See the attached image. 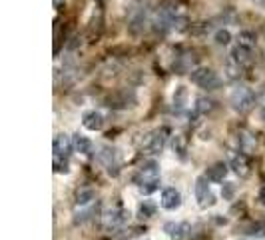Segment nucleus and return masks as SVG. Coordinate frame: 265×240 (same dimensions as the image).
Returning <instances> with one entry per match:
<instances>
[{
  "label": "nucleus",
  "instance_id": "1",
  "mask_svg": "<svg viewBox=\"0 0 265 240\" xmlns=\"http://www.w3.org/2000/svg\"><path fill=\"white\" fill-rule=\"evenodd\" d=\"M134 184L138 186V190L142 194L156 192L160 188V162L156 158L144 160L134 176Z\"/></svg>",
  "mask_w": 265,
  "mask_h": 240
},
{
  "label": "nucleus",
  "instance_id": "2",
  "mask_svg": "<svg viewBox=\"0 0 265 240\" xmlns=\"http://www.w3.org/2000/svg\"><path fill=\"white\" fill-rule=\"evenodd\" d=\"M150 24V10L146 4H140V2H134L130 8V14H128V30L134 34V36H140Z\"/></svg>",
  "mask_w": 265,
  "mask_h": 240
},
{
  "label": "nucleus",
  "instance_id": "3",
  "mask_svg": "<svg viewBox=\"0 0 265 240\" xmlns=\"http://www.w3.org/2000/svg\"><path fill=\"white\" fill-rule=\"evenodd\" d=\"M229 104L237 114H247L251 108L255 106V94L247 86H237L229 96Z\"/></svg>",
  "mask_w": 265,
  "mask_h": 240
},
{
  "label": "nucleus",
  "instance_id": "4",
  "mask_svg": "<svg viewBox=\"0 0 265 240\" xmlns=\"http://www.w3.org/2000/svg\"><path fill=\"white\" fill-rule=\"evenodd\" d=\"M191 82L200 88L211 92V90H217L222 86V78L217 76V72H213L211 68L208 66H200V68H193L191 70Z\"/></svg>",
  "mask_w": 265,
  "mask_h": 240
},
{
  "label": "nucleus",
  "instance_id": "5",
  "mask_svg": "<svg viewBox=\"0 0 265 240\" xmlns=\"http://www.w3.org/2000/svg\"><path fill=\"white\" fill-rule=\"evenodd\" d=\"M209 178L208 176H200L195 180V200H197V206H200L202 210H208L211 206H215V194L209 186Z\"/></svg>",
  "mask_w": 265,
  "mask_h": 240
},
{
  "label": "nucleus",
  "instance_id": "6",
  "mask_svg": "<svg viewBox=\"0 0 265 240\" xmlns=\"http://www.w3.org/2000/svg\"><path fill=\"white\" fill-rule=\"evenodd\" d=\"M102 218H104V226L108 230H118L130 222V212L124 206H112L102 214Z\"/></svg>",
  "mask_w": 265,
  "mask_h": 240
},
{
  "label": "nucleus",
  "instance_id": "7",
  "mask_svg": "<svg viewBox=\"0 0 265 240\" xmlns=\"http://www.w3.org/2000/svg\"><path fill=\"white\" fill-rule=\"evenodd\" d=\"M98 160L106 166V172H108V176H118L120 174V164L116 160V148L112 146H102L100 152H98Z\"/></svg>",
  "mask_w": 265,
  "mask_h": 240
},
{
  "label": "nucleus",
  "instance_id": "8",
  "mask_svg": "<svg viewBox=\"0 0 265 240\" xmlns=\"http://www.w3.org/2000/svg\"><path fill=\"white\" fill-rule=\"evenodd\" d=\"M160 204L164 210H178L182 206V194L178 188H164L162 190V198H160Z\"/></svg>",
  "mask_w": 265,
  "mask_h": 240
},
{
  "label": "nucleus",
  "instance_id": "9",
  "mask_svg": "<svg viewBox=\"0 0 265 240\" xmlns=\"http://www.w3.org/2000/svg\"><path fill=\"white\" fill-rule=\"evenodd\" d=\"M74 150V142L66 136V134H58L54 136V142H52V154L54 156H60V158H70Z\"/></svg>",
  "mask_w": 265,
  "mask_h": 240
},
{
  "label": "nucleus",
  "instance_id": "10",
  "mask_svg": "<svg viewBox=\"0 0 265 240\" xmlns=\"http://www.w3.org/2000/svg\"><path fill=\"white\" fill-rule=\"evenodd\" d=\"M164 232L170 240H186L189 234V224L188 222H166Z\"/></svg>",
  "mask_w": 265,
  "mask_h": 240
},
{
  "label": "nucleus",
  "instance_id": "11",
  "mask_svg": "<svg viewBox=\"0 0 265 240\" xmlns=\"http://www.w3.org/2000/svg\"><path fill=\"white\" fill-rule=\"evenodd\" d=\"M170 134V130L164 126V128H160V130H156L151 136H150V140H148V144H146V150L150 152V154H158V152H162V148H164V144H166V136Z\"/></svg>",
  "mask_w": 265,
  "mask_h": 240
},
{
  "label": "nucleus",
  "instance_id": "12",
  "mask_svg": "<svg viewBox=\"0 0 265 240\" xmlns=\"http://www.w3.org/2000/svg\"><path fill=\"white\" fill-rule=\"evenodd\" d=\"M229 162H231V168L233 172L237 174V176L246 178L249 174V162H247V154H244V152H233V154L229 156Z\"/></svg>",
  "mask_w": 265,
  "mask_h": 240
},
{
  "label": "nucleus",
  "instance_id": "13",
  "mask_svg": "<svg viewBox=\"0 0 265 240\" xmlns=\"http://www.w3.org/2000/svg\"><path fill=\"white\" fill-rule=\"evenodd\" d=\"M229 56H231L237 64H241L244 68H249L251 64H253V50H251V48H246V46H241V44L233 46V50H231Z\"/></svg>",
  "mask_w": 265,
  "mask_h": 240
},
{
  "label": "nucleus",
  "instance_id": "14",
  "mask_svg": "<svg viewBox=\"0 0 265 240\" xmlns=\"http://www.w3.org/2000/svg\"><path fill=\"white\" fill-rule=\"evenodd\" d=\"M82 124H84L86 130L98 132V130H102V126H104V116H102L98 110H88V112H84V116H82Z\"/></svg>",
  "mask_w": 265,
  "mask_h": 240
},
{
  "label": "nucleus",
  "instance_id": "15",
  "mask_svg": "<svg viewBox=\"0 0 265 240\" xmlns=\"http://www.w3.org/2000/svg\"><path fill=\"white\" fill-rule=\"evenodd\" d=\"M227 164H224V162H215L211 168H208V172H206V176L211 180V182H224L226 180V176H227Z\"/></svg>",
  "mask_w": 265,
  "mask_h": 240
},
{
  "label": "nucleus",
  "instance_id": "16",
  "mask_svg": "<svg viewBox=\"0 0 265 240\" xmlns=\"http://www.w3.org/2000/svg\"><path fill=\"white\" fill-rule=\"evenodd\" d=\"M72 142H74V150L80 152L82 156H90V154H92L94 144H92L90 138H86V136H82V134H76V136L72 138Z\"/></svg>",
  "mask_w": 265,
  "mask_h": 240
},
{
  "label": "nucleus",
  "instance_id": "17",
  "mask_svg": "<svg viewBox=\"0 0 265 240\" xmlns=\"http://www.w3.org/2000/svg\"><path fill=\"white\" fill-rule=\"evenodd\" d=\"M237 144H239V152H244V154H247V156L255 152V138L247 132L237 134Z\"/></svg>",
  "mask_w": 265,
  "mask_h": 240
},
{
  "label": "nucleus",
  "instance_id": "18",
  "mask_svg": "<svg viewBox=\"0 0 265 240\" xmlns=\"http://www.w3.org/2000/svg\"><path fill=\"white\" fill-rule=\"evenodd\" d=\"M244 66L241 64H237L231 56L227 58V62H226V76L229 78V80H237V78H241V74H244Z\"/></svg>",
  "mask_w": 265,
  "mask_h": 240
},
{
  "label": "nucleus",
  "instance_id": "19",
  "mask_svg": "<svg viewBox=\"0 0 265 240\" xmlns=\"http://www.w3.org/2000/svg\"><path fill=\"white\" fill-rule=\"evenodd\" d=\"M213 108H215V102L211 100V98H206V96H200L195 100V112L197 114H209V112H213Z\"/></svg>",
  "mask_w": 265,
  "mask_h": 240
},
{
  "label": "nucleus",
  "instance_id": "20",
  "mask_svg": "<svg viewBox=\"0 0 265 240\" xmlns=\"http://www.w3.org/2000/svg\"><path fill=\"white\" fill-rule=\"evenodd\" d=\"M171 150H173V154L178 156L180 160H186V152H188V148H186V140H184V136L175 134V136L171 138Z\"/></svg>",
  "mask_w": 265,
  "mask_h": 240
},
{
  "label": "nucleus",
  "instance_id": "21",
  "mask_svg": "<svg viewBox=\"0 0 265 240\" xmlns=\"http://www.w3.org/2000/svg\"><path fill=\"white\" fill-rule=\"evenodd\" d=\"M156 210H158V206L151 200H142L140 206H138V216L142 218V220H148V218H151L153 214H156Z\"/></svg>",
  "mask_w": 265,
  "mask_h": 240
},
{
  "label": "nucleus",
  "instance_id": "22",
  "mask_svg": "<svg viewBox=\"0 0 265 240\" xmlns=\"http://www.w3.org/2000/svg\"><path fill=\"white\" fill-rule=\"evenodd\" d=\"M237 44L253 50V48H255V34H253L251 30H241V32L237 34Z\"/></svg>",
  "mask_w": 265,
  "mask_h": 240
},
{
  "label": "nucleus",
  "instance_id": "23",
  "mask_svg": "<svg viewBox=\"0 0 265 240\" xmlns=\"http://www.w3.org/2000/svg\"><path fill=\"white\" fill-rule=\"evenodd\" d=\"M94 196H96V194H94L92 188H84V190H80L78 196H76V204H78V206H88V204L94 200Z\"/></svg>",
  "mask_w": 265,
  "mask_h": 240
},
{
  "label": "nucleus",
  "instance_id": "24",
  "mask_svg": "<svg viewBox=\"0 0 265 240\" xmlns=\"http://www.w3.org/2000/svg\"><path fill=\"white\" fill-rule=\"evenodd\" d=\"M191 64H193V54H186L182 56V62H175V72L178 74H184L191 68Z\"/></svg>",
  "mask_w": 265,
  "mask_h": 240
},
{
  "label": "nucleus",
  "instance_id": "25",
  "mask_svg": "<svg viewBox=\"0 0 265 240\" xmlns=\"http://www.w3.org/2000/svg\"><path fill=\"white\" fill-rule=\"evenodd\" d=\"M54 172H58V174H68L70 172V162H68V158H60V156H54Z\"/></svg>",
  "mask_w": 265,
  "mask_h": 240
},
{
  "label": "nucleus",
  "instance_id": "26",
  "mask_svg": "<svg viewBox=\"0 0 265 240\" xmlns=\"http://www.w3.org/2000/svg\"><path fill=\"white\" fill-rule=\"evenodd\" d=\"M186 98H188V90L184 88V86H178L173 92V104L178 108H184L186 106Z\"/></svg>",
  "mask_w": 265,
  "mask_h": 240
},
{
  "label": "nucleus",
  "instance_id": "27",
  "mask_svg": "<svg viewBox=\"0 0 265 240\" xmlns=\"http://www.w3.org/2000/svg\"><path fill=\"white\" fill-rule=\"evenodd\" d=\"M235 192H237V186L233 182H224L222 184V196L224 200H233L235 198Z\"/></svg>",
  "mask_w": 265,
  "mask_h": 240
},
{
  "label": "nucleus",
  "instance_id": "28",
  "mask_svg": "<svg viewBox=\"0 0 265 240\" xmlns=\"http://www.w3.org/2000/svg\"><path fill=\"white\" fill-rule=\"evenodd\" d=\"M215 44H219V46H227L229 44V42H231V34H229V30H217L215 32Z\"/></svg>",
  "mask_w": 265,
  "mask_h": 240
},
{
  "label": "nucleus",
  "instance_id": "29",
  "mask_svg": "<svg viewBox=\"0 0 265 240\" xmlns=\"http://www.w3.org/2000/svg\"><path fill=\"white\" fill-rule=\"evenodd\" d=\"M247 234H251V236H263V234H265V222H255V224H251V226L247 228Z\"/></svg>",
  "mask_w": 265,
  "mask_h": 240
},
{
  "label": "nucleus",
  "instance_id": "30",
  "mask_svg": "<svg viewBox=\"0 0 265 240\" xmlns=\"http://www.w3.org/2000/svg\"><path fill=\"white\" fill-rule=\"evenodd\" d=\"M259 202L265 206V186H261V190H259Z\"/></svg>",
  "mask_w": 265,
  "mask_h": 240
},
{
  "label": "nucleus",
  "instance_id": "31",
  "mask_svg": "<svg viewBox=\"0 0 265 240\" xmlns=\"http://www.w3.org/2000/svg\"><path fill=\"white\" fill-rule=\"evenodd\" d=\"M251 2H253L255 6H259L261 10H265V0H251Z\"/></svg>",
  "mask_w": 265,
  "mask_h": 240
},
{
  "label": "nucleus",
  "instance_id": "32",
  "mask_svg": "<svg viewBox=\"0 0 265 240\" xmlns=\"http://www.w3.org/2000/svg\"><path fill=\"white\" fill-rule=\"evenodd\" d=\"M261 120L265 122V106H263V110H261Z\"/></svg>",
  "mask_w": 265,
  "mask_h": 240
},
{
  "label": "nucleus",
  "instance_id": "33",
  "mask_svg": "<svg viewBox=\"0 0 265 240\" xmlns=\"http://www.w3.org/2000/svg\"><path fill=\"white\" fill-rule=\"evenodd\" d=\"M54 4H56V6H60V4H62V0H54Z\"/></svg>",
  "mask_w": 265,
  "mask_h": 240
}]
</instances>
